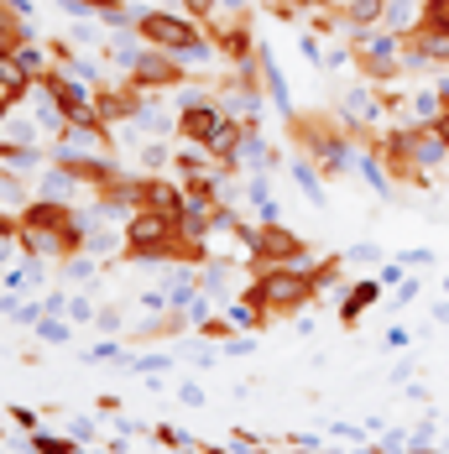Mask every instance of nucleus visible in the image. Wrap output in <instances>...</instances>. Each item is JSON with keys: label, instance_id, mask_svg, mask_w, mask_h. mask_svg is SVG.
Wrapping results in <instances>:
<instances>
[{"label": "nucleus", "instance_id": "f257e3e1", "mask_svg": "<svg viewBox=\"0 0 449 454\" xmlns=\"http://www.w3.org/2000/svg\"><path fill=\"white\" fill-rule=\"evenodd\" d=\"M246 293L267 309V318H288L319 298V267L314 262H303V267H256Z\"/></svg>", "mask_w": 449, "mask_h": 454}, {"label": "nucleus", "instance_id": "f03ea898", "mask_svg": "<svg viewBox=\"0 0 449 454\" xmlns=\"http://www.w3.org/2000/svg\"><path fill=\"white\" fill-rule=\"evenodd\" d=\"M240 246H246L251 267H303V262H314L309 256V240L293 235L282 220L277 225H246L240 230Z\"/></svg>", "mask_w": 449, "mask_h": 454}, {"label": "nucleus", "instance_id": "7ed1b4c3", "mask_svg": "<svg viewBox=\"0 0 449 454\" xmlns=\"http://www.w3.org/2000/svg\"><path fill=\"white\" fill-rule=\"evenodd\" d=\"M136 32H141L146 47H162V52H173V58H183L188 47H199V43H209L193 16H173V11H141V16H136Z\"/></svg>", "mask_w": 449, "mask_h": 454}, {"label": "nucleus", "instance_id": "20e7f679", "mask_svg": "<svg viewBox=\"0 0 449 454\" xmlns=\"http://www.w3.org/2000/svg\"><path fill=\"white\" fill-rule=\"evenodd\" d=\"M126 79H131V90L168 94V90H183L188 84V68H183L173 52H162V47H141V58H136V68Z\"/></svg>", "mask_w": 449, "mask_h": 454}, {"label": "nucleus", "instance_id": "39448f33", "mask_svg": "<svg viewBox=\"0 0 449 454\" xmlns=\"http://www.w3.org/2000/svg\"><path fill=\"white\" fill-rule=\"evenodd\" d=\"M230 126V115H224L220 99H193L188 110H178V137L188 141V146H199V152H209L215 141H220V131Z\"/></svg>", "mask_w": 449, "mask_h": 454}, {"label": "nucleus", "instance_id": "423d86ee", "mask_svg": "<svg viewBox=\"0 0 449 454\" xmlns=\"http://www.w3.org/2000/svg\"><path fill=\"white\" fill-rule=\"evenodd\" d=\"M37 188H43L37 199H52V204H74L79 193H90V199H94L90 183L79 178V173H68V168H58V162H52V168H43V183H37Z\"/></svg>", "mask_w": 449, "mask_h": 454}, {"label": "nucleus", "instance_id": "0eeeda50", "mask_svg": "<svg viewBox=\"0 0 449 454\" xmlns=\"http://www.w3.org/2000/svg\"><path fill=\"white\" fill-rule=\"evenodd\" d=\"M188 204V188L183 183H168V178H141V209H157V215H173Z\"/></svg>", "mask_w": 449, "mask_h": 454}, {"label": "nucleus", "instance_id": "6e6552de", "mask_svg": "<svg viewBox=\"0 0 449 454\" xmlns=\"http://www.w3.org/2000/svg\"><path fill=\"white\" fill-rule=\"evenodd\" d=\"M382 287H387L382 277H366V282H351V287H345V298H340V324H345V329H356V324H360V314H366V309H376Z\"/></svg>", "mask_w": 449, "mask_h": 454}, {"label": "nucleus", "instance_id": "1a4fd4ad", "mask_svg": "<svg viewBox=\"0 0 449 454\" xmlns=\"http://www.w3.org/2000/svg\"><path fill=\"white\" fill-rule=\"evenodd\" d=\"M340 16H345V27L360 37V32H371V27L387 16V0H345V5H340Z\"/></svg>", "mask_w": 449, "mask_h": 454}, {"label": "nucleus", "instance_id": "9d476101", "mask_svg": "<svg viewBox=\"0 0 449 454\" xmlns=\"http://www.w3.org/2000/svg\"><path fill=\"white\" fill-rule=\"evenodd\" d=\"M37 340H43V345H68V340H74V318L68 314H43L37 318Z\"/></svg>", "mask_w": 449, "mask_h": 454}, {"label": "nucleus", "instance_id": "9b49d317", "mask_svg": "<svg viewBox=\"0 0 449 454\" xmlns=\"http://www.w3.org/2000/svg\"><path fill=\"white\" fill-rule=\"evenodd\" d=\"M293 183L309 193V204H324V178H319V168L309 157H293Z\"/></svg>", "mask_w": 449, "mask_h": 454}, {"label": "nucleus", "instance_id": "f8f14e48", "mask_svg": "<svg viewBox=\"0 0 449 454\" xmlns=\"http://www.w3.org/2000/svg\"><path fill=\"white\" fill-rule=\"evenodd\" d=\"M99 272V256H90V251H74L68 262H63V282H84V277Z\"/></svg>", "mask_w": 449, "mask_h": 454}, {"label": "nucleus", "instance_id": "ddd939ff", "mask_svg": "<svg viewBox=\"0 0 449 454\" xmlns=\"http://www.w3.org/2000/svg\"><path fill=\"white\" fill-rule=\"evenodd\" d=\"M68 318H74V324H90V318H99L94 293H68Z\"/></svg>", "mask_w": 449, "mask_h": 454}, {"label": "nucleus", "instance_id": "4468645a", "mask_svg": "<svg viewBox=\"0 0 449 454\" xmlns=\"http://www.w3.org/2000/svg\"><path fill=\"white\" fill-rule=\"evenodd\" d=\"M193 329H199V340H209V345H224V340H230V334H235V324H230V318H204V324H193Z\"/></svg>", "mask_w": 449, "mask_h": 454}, {"label": "nucleus", "instance_id": "2eb2a0df", "mask_svg": "<svg viewBox=\"0 0 449 454\" xmlns=\"http://www.w3.org/2000/svg\"><path fill=\"white\" fill-rule=\"evenodd\" d=\"M32 450L37 454H79V444H74V439H58V434H37Z\"/></svg>", "mask_w": 449, "mask_h": 454}, {"label": "nucleus", "instance_id": "dca6fc26", "mask_svg": "<svg viewBox=\"0 0 449 454\" xmlns=\"http://www.w3.org/2000/svg\"><path fill=\"white\" fill-rule=\"evenodd\" d=\"M141 168H146V173H157V168H168V146H157V141H146V146H141Z\"/></svg>", "mask_w": 449, "mask_h": 454}, {"label": "nucleus", "instance_id": "f3484780", "mask_svg": "<svg viewBox=\"0 0 449 454\" xmlns=\"http://www.w3.org/2000/svg\"><path fill=\"white\" fill-rule=\"evenodd\" d=\"M11 423H16V428H27V434H32V428H37V412H32V408H11Z\"/></svg>", "mask_w": 449, "mask_h": 454}, {"label": "nucleus", "instance_id": "a211bd4d", "mask_svg": "<svg viewBox=\"0 0 449 454\" xmlns=\"http://www.w3.org/2000/svg\"><path fill=\"white\" fill-rule=\"evenodd\" d=\"M94 324H99L105 334H115V329H121V314H115V309H99V318H94Z\"/></svg>", "mask_w": 449, "mask_h": 454}, {"label": "nucleus", "instance_id": "6ab92c4d", "mask_svg": "<svg viewBox=\"0 0 449 454\" xmlns=\"http://www.w3.org/2000/svg\"><path fill=\"white\" fill-rule=\"evenodd\" d=\"M5 11H16L21 21H32V11H37V0H5Z\"/></svg>", "mask_w": 449, "mask_h": 454}, {"label": "nucleus", "instance_id": "aec40b11", "mask_svg": "<svg viewBox=\"0 0 449 454\" xmlns=\"http://www.w3.org/2000/svg\"><path fill=\"white\" fill-rule=\"evenodd\" d=\"M209 5H215V0H183V11H188L193 21H204V16H209Z\"/></svg>", "mask_w": 449, "mask_h": 454}, {"label": "nucleus", "instance_id": "412c9836", "mask_svg": "<svg viewBox=\"0 0 449 454\" xmlns=\"http://www.w3.org/2000/svg\"><path fill=\"white\" fill-rule=\"evenodd\" d=\"M407 454H439V450H407Z\"/></svg>", "mask_w": 449, "mask_h": 454}, {"label": "nucleus", "instance_id": "4be33fe9", "mask_svg": "<svg viewBox=\"0 0 449 454\" xmlns=\"http://www.w3.org/2000/svg\"><path fill=\"white\" fill-rule=\"evenodd\" d=\"M445 293H449V282H445Z\"/></svg>", "mask_w": 449, "mask_h": 454}]
</instances>
